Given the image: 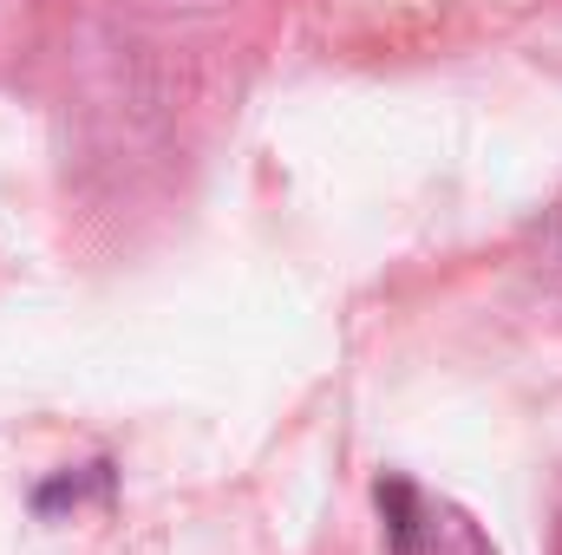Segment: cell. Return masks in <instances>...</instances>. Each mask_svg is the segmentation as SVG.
Segmentation results:
<instances>
[{"mask_svg":"<svg viewBox=\"0 0 562 555\" xmlns=\"http://www.w3.org/2000/svg\"><path fill=\"white\" fill-rule=\"evenodd\" d=\"M557 555H562V550H557Z\"/></svg>","mask_w":562,"mask_h":555,"instance_id":"3","label":"cell"},{"mask_svg":"<svg viewBox=\"0 0 562 555\" xmlns=\"http://www.w3.org/2000/svg\"><path fill=\"white\" fill-rule=\"evenodd\" d=\"M380 517H386V550L393 555H497L491 536L458 510L451 497L425 490L413 477H380Z\"/></svg>","mask_w":562,"mask_h":555,"instance_id":"1","label":"cell"},{"mask_svg":"<svg viewBox=\"0 0 562 555\" xmlns=\"http://www.w3.org/2000/svg\"><path fill=\"white\" fill-rule=\"evenodd\" d=\"M543 256L562 269V203H557V216H550V229H543Z\"/></svg>","mask_w":562,"mask_h":555,"instance_id":"2","label":"cell"}]
</instances>
